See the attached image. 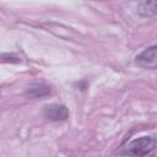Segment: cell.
Here are the masks:
<instances>
[{
	"label": "cell",
	"instance_id": "1",
	"mask_svg": "<svg viewBox=\"0 0 157 157\" xmlns=\"http://www.w3.org/2000/svg\"><path fill=\"white\" fill-rule=\"evenodd\" d=\"M156 137L155 136H141L130 144L126 145L123 155L129 156H146L156 148Z\"/></svg>",
	"mask_w": 157,
	"mask_h": 157
},
{
	"label": "cell",
	"instance_id": "2",
	"mask_svg": "<svg viewBox=\"0 0 157 157\" xmlns=\"http://www.w3.org/2000/svg\"><path fill=\"white\" fill-rule=\"evenodd\" d=\"M135 63L144 67V69H156V64H157V47L152 45L147 49H145L144 52H141L136 59Z\"/></svg>",
	"mask_w": 157,
	"mask_h": 157
},
{
	"label": "cell",
	"instance_id": "3",
	"mask_svg": "<svg viewBox=\"0 0 157 157\" xmlns=\"http://www.w3.org/2000/svg\"><path fill=\"white\" fill-rule=\"evenodd\" d=\"M44 115L53 120V121H61V120H65L67 119L69 117V110L65 105L63 104H58V103H53V104H49L44 108Z\"/></svg>",
	"mask_w": 157,
	"mask_h": 157
},
{
	"label": "cell",
	"instance_id": "4",
	"mask_svg": "<svg viewBox=\"0 0 157 157\" xmlns=\"http://www.w3.org/2000/svg\"><path fill=\"white\" fill-rule=\"evenodd\" d=\"M139 12L144 16H152L156 13V0H142Z\"/></svg>",
	"mask_w": 157,
	"mask_h": 157
},
{
	"label": "cell",
	"instance_id": "5",
	"mask_svg": "<svg viewBox=\"0 0 157 157\" xmlns=\"http://www.w3.org/2000/svg\"><path fill=\"white\" fill-rule=\"evenodd\" d=\"M50 92V88L48 86H44V85H33L28 88L27 91V94L31 96V97H42V96H45Z\"/></svg>",
	"mask_w": 157,
	"mask_h": 157
}]
</instances>
